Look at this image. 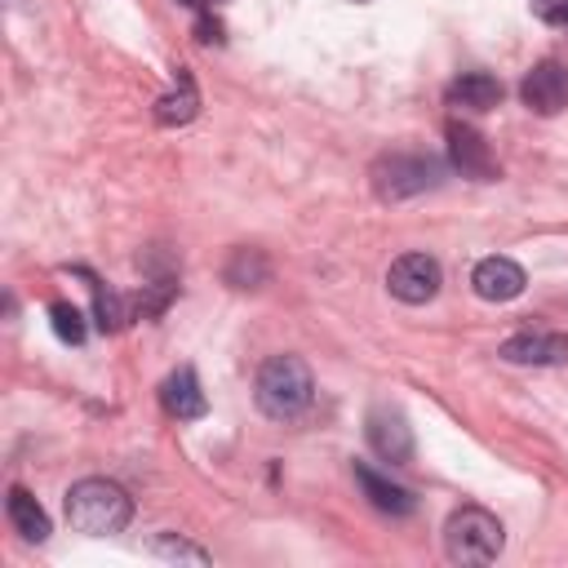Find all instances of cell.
Masks as SVG:
<instances>
[{"label":"cell","mask_w":568,"mask_h":568,"mask_svg":"<svg viewBox=\"0 0 568 568\" xmlns=\"http://www.w3.org/2000/svg\"><path fill=\"white\" fill-rule=\"evenodd\" d=\"M133 519V497L111 479H80L67 488V524L84 537L124 532Z\"/></svg>","instance_id":"1"},{"label":"cell","mask_w":568,"mask_h":568,"mask_svg":"<svg viewBox=\"0 0 568 568\" xmlns=\"http://www.w3.org/2000/svg\"><path fill=\"white\" fill-rule=\"evenodd\" d=\"M253 399L266 417L275 422H293L311 408L315 399V382H311V368L297 359V355H271L262 368H257V382H253Z\"/></svg>","instance_id":"2"},{"label":"cell","mask_w":568,"mask_h":568,"mask_svg":"<svg viewBox=\"0 0 568 568\" xmlns=\"http://www.w3.org/2000/svg\"><path fill=\"white\" fill-rule=\"evenodd\" d=\"M506 546V528L493 510L484 506H462L448 515L444 524V555L453 564H466V568H479V564H493Z\"/></svg>","instance_id":"3"},{"label":"cell","mask_w":568,"mask_h":568,"mask_svg":"<svg viewBox=\"0 0 568 568\" xmlns=\"http://www.w3.org/2000/svg\"><path fill=\"white\" fill-rule=\"evenodd\" d=\"M439 160L430 155H408V151H390L373 164V191L382 200H408V195H422L430 186H439Z\"/></svg>","instance_id":"4"},{"label":"cell","mask_w":568,"mask_h":568,"mask_svg":"<svg viewBox=\"0 0 568 568\" xmlns=\"http://www.w3.org/2000/svg\"><path fill=\"white\" fill-rule=\"evenodd\" d=\"M439 284H444V271H439V262L430 253H404L386 271V288L404 306H426L439 293Z\"/></svg>","instance_id":"5"},{"label":"cell","mask_w":568,"mask_h":568,"mask_svg":"<svg viewBox=\"0 0 568 568\" xmlns=\"http://www.w3.org/2000/svg\"><path fill=\"white\" fill-rule=\"evenodd\" d=\"M364 435H368V448H373L382 462H390V466H404V462L413 457V426H408V417H404L399 408H390V404H377V408L368 413Z\"/></svg>","instance_id":"6"},{"label":"cell","mask_w":568,"mask_h":568,"mask_svg":"<svg viewBox=\"0 0 568 568\" xmlns=\"http://www.w3.org/2000/svg\"><path fill=\"white\" fill-rule=\"evenodd\" d=\"M519 98H524V106L537 111V115H559V111L568 106V67L555 62V58L537 62V67L524 75Z\"/></svg>","instance_id":"7"},{"label":"cell","mask_w":568,"mask_h":568,"mask_svg":"<svg viewBox=\"0 0 568 568\" xmlns=\"http://www.w3.org/2000/svg\"><path fill=\"white\" fill-rule=\"evenodd\" d=\"M448 160L462 178H475V182H493L497 178V160L484 142L479 129L470 124H448Z\"/></svg>","instance_id":"8"},{"label":"cell","mask_w":568,"mask_h":568,"mask_svg":"<svg viewBox=\"0 0 568 568\" xmlns=\"http://www.w3.org/2000/svg\"><path fill=\"white\" fill-rule=\"evenodd\" d=\"M497 355L506 364H532V368H550V364H568V337L564 333H515L497 346Z\"/></svg>","instance_id":"9"},{"label":"cell","mask_w":568,"mask_h":568,"mask_svg":"<svg viewBox=\"0 0 568 568\" xmlns=\"http://www.w3.org/2000/svg\"><path fill=\"white\" fill-rule=\"evenodd\" d=\"M524 266L515 257H484L475 271H470V288L484 297V302H510L524 293Z\"/></svg>","instance_id":"10"},{"label":"cell","mask_w":568,"mask_h":568,"mask_svg":"<svg viewBox=\"0 0 568 568\" xmlns=\"http://www.w3.org/2000/svg\"><path fill=\"white\" fill-rule=\"evenodd\" d=\"M351 470H355V484L364 488V497H368V506H373V510L395 515V519H404V515H413V510H417V497H413L404 484H390V479H386L382 470H373L368 462H355Z\"/></svg>","instance_id":"11"},{"label":"cell","mask_w":568,"mask_h":568,"mask_svg":"<svg viewBox=\"0 0 568 568\" xmlns=\"http://www.w3.org/2000/svg\"><path fill=\"white\" fill-rule=\"evenodd\" d=\"M160 404H164V413L178 417V422H195V417H204L209 399H204V390H200L195 368H178V373H169L164 386H160Z\"/></svg>","instance_id":"12"},{"label":"cell","mask_w":568,"mask_h":568,"mask_svg":"<svg viewBox=\"0 0 568 568\" xmlns=\"http://www.w3.org/2000/svg\"><path fill=\"white\" fill-rule=\"evenodd\" d=\"M448 98L462 102V106H470V111H493L501 102V80L488 75V71H466V75L453 80Z\"/></svg>","instance_id":"13"},{"label":"cell","mask_w":568,"mask_h":568,"mask_svg":"<svg viewBox=\"0 0 568 568\" xmlns=\"http://www.w3.org/2000/svg\"><path fill=\"white\" fill-rule=\"evenodd\" d=\"M9 524L18 528V537L22 541H44L49 537V515H44V506L27 493V488H9Z\"/></svg>","instance_id":"14"},{"label":"cell","mask_w":568,"mask_h":568,"mask_svg":"<svg viewBox=\"0 0 568 568\" xmlns=\"http://www.w3.org/2000/svg\"><path fill=\"white\" fill-rule=\"evenodd\" d=\"M195 111H200L195 80H191V71L178 67V89L155 102V120H160V124H186V120H195Z\"/></svg>","instance_id":"15"},{"label":"cell","mask_w":568,"mask_h":568,"mask_svg":"<svg viewBox=\"0 0 568 568\" xmlns=\"http://www.w3.org/2000/svg\"><path fill=\"white\" fill-rule=\"evenodd\" d=\"M271 275V262L262 248H235L226 262V284L231 288H262Z\"/></svg>","instance_id":"16"},{"label":"cell","mask_w":568,"mask_h":568,"mask_svg":"<svg viewBox=\"0 0 568 568\" xmlns=\"http://www.w3.org/2000/svg\"><path fill=\"white\" fill-rule=\"evenodd\" d=\"M155 559H173V564H209V550L186 541V537H173V532H160L151 546H146Z\"/></svg>","instance_id":"17"},{"label":"cell","mask_w":568,"mask_h":568,"mask_svg":"<svg viewBox=\"0 0 568 568\" xmlns=\"http://www.w3.org/2000/svg\"><path fill=\"white\" fill-rule=\"evenodd\" d=\"M49 324H53V333H58L67 346H80V342H84V315H80V306L53 302V306H49Z\"/></svg>","instance_id":"18"},{"label":"cell","mask_w":568,"mask_h":568,"mask_svg":"<svg viewBox=\"0 0 568 568\" xmlns=\"http://www.w3.org/2000/svg\"><path fill=\"white\" fill-rule=\"evenodd\" d=\"M93 311H98V328H102V333H115V328L124 324V306H120V297L106 293L102 284H93Z\"/></svg>","instance_id":"19"},{"label":"cell","mask_w":568,"mask_h":568,"mask_svg":"<svg viewBox=\"0 0 568 568\" xmlns=\"http://www.w3.org/2000/svg\"><path fill=\"white\" fill-rule=\"evenodd\" d=\"M195 40H200V44H217V40H222V22H217L209 9H200V22H195Z\"/></svg>","instance_id":"20"},{"label":"cell","mask_w":568,"mask_h":568,"mask_svg":"<svg viewBox=\"0 0 568 568\" xmlns=\"http://www.w3.org/2000/svg\"><path fill=\"white\" fill-rule=\"evenodd\" d=\"M182 4H191V9H213L217 0H182Z\"/></svg>","instance_id":"21"},{"label":"cell","mask_w":568,"mask_h":568,"mask_svg":"<svg viewBox=\"0 0 568 568\" xmlns=\"http://www.w3.org/2000/svg\"><path fill=\"white\" fill-rule=\"evenodd\" d=\"M559 22H564V27H568V4H564V18H559Z\"/></svg>","instance_id":"22"},{"label":"cell","mask_w":568,"mask_h":568,"mask_svg":"<svg viewBox=\"0 0 568 568\" xmlns=\"http://www.w3.org/2000/svg\"><path fill=\"white\" fill-rule=\"evenodd\" d=\"M13 4H22V0H13Z\"/></svg>","instance_id":"23"}]
</instances>
